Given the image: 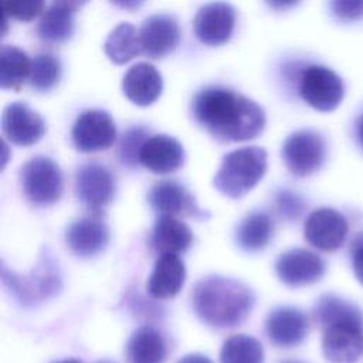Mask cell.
<instances>
[{"label":"cell","mask_w":363,"mask_h":363,"mask_svg":"<svg viewBox=\"0 0 363 363\" xmlns=\"http://www.w3.org/2000/svg\"><path fill=\"white\" fill-rule=\"evenodd\" d=\"M72 142L81 152L91 153L112 146L116 138V128L112 116L101 109L82 112L71 130Z\"/></svg>","instance_id":"ba28073f"},{"label":"cell","mask_w":363,"mask_h":363,"mask_svg":"<svg viewBox=\"0 0 363 363\" xmlns=\"http://www.w3.org/2000/svg\"><path fill=\"white\" fill-rule=\"evenodd\" d=\"M349 231L347 220L337 210L320 207L312 211L306 221L303 234L306 241L325 252L336 251L342 247Z\"/></svg>","instance_id":"9c48e42d"},{"label":"cell","mask_w":363,"mask_h":363,"mask_svg":"<svg viewBox=\"0 0 363 363\" xmlns=\"http://www.w3.org/2000/svg\"><path fill=\"white\" fill-rule=\"evenodd\" d=\"M75 190L82 204H85L94 216H101L102 210L113 197L115 182L105 166L91 162L78 169Z\"/></svg>","instance_id":"30bf717a"},{"label":"cell","mask_w":363,"mask_h":363,"mask_svg":"<svg viewBox=\"0 0 363 363\" xmlns=\"http://www.w3.org/2000/svg\"><path fill=\"white\" fill-rule=\"evenodd\" d=\"M191 302L194 312L206 325L225 329L245 320L254 305V294L237 279L210 275L196 284Z\"/></svg>","instance_id":"3957f363"},{"label":"cell","mask_w":363,"mask_h":363,"mask_svg":"<svg viewBox=\"0 0 363 363\" xmlns=\"http://www.w3.org/2000/svg\"><path fill=\"white\" fill-rule=\"evenodd\" d=\"M3 14L17 20L28 21L44 13V3L41 0H6L1 1Z\"/></svg>","instance_id":"4dcf8cb0"},{"label":"cell","mask_w":363,"mask_h":363,"mask_svg":"<svg viewBox=\"0 0 363 363\" xmlns=\"http://www.w3.org/2000/svg\"><path fill=\"white\" fill-rule=\"evenodd\" d=\"M167 347L162 333L152 326L138 328L126 343L128 363H163Z\"/></svg>","instance_id":"cb8c5ba5"},{"label":"cell","mask_w":363,"mask_h":363,"mask_svg":"<svg viewBox=\"0 0 363 363\" xmlns=\"http://www.w3.org/2000/svg\"><path fill=\"white\" fill-rule=\"evenodd\" d=\"M330 11L342 21H356L363 18V0H336L329 3Z\"/></svg>","instance_id":"d6a6232c"},{"label":"cell","mask_w":363,"mask_h":363,"mask_svg":"<svg viewBox=\"0 0 363 363\" xmlns=\"http://www.w3.org/2000/svg\"><path fill=\"white\" fill-rule=\"evenodd\" d=\"M162 75L149 62H138L132 65L122 81L123 94L129 101L139 106L153 104L162 94Z\"/></svg>","instance_id":"ffe728a7"},{"label":"cell","mask_w":363,"mask_h":363,"mask_svg":"<svg viewBox=\"0 0 363 363\" xmlns=\"http://www.w3.org/2000/svg\"><path fill=\"white\" fill-rule=\"evenodd\" d=\"M194 119L214 138L242 142L257 138L265 126V113L252 99L223 86H206L191 104Z\"/></svg>","instance_id":"6da1fadb"},{"label":"cell","mask_w":363,"mask_h":363,"mask_svg":"<svg viewBox=\"0 0 363 363\" xmlns=\"http://www.w3.org/2000/svg\"><path fill=\"white\" fill-rule=\"evenodd\" d=\"M147 139H149L147 133L143 128L128 129L119 140V146H118L119 160L126 166H135L139 162L140 150Z\"/></svg>","instance_id":"f546056e"},{"label":"cell","mask_w":363,"mask_h":363,"mask_svg":"<svg viewBox=\"0 0 363 363\" xmlns=\"http://www.w3.org/2000/svg\"><path fill=\"white\" fill-rule=\"evenodd\" d=\"M191 241L193 233L182 220L172 216H160L156 220L150 237V245L160 255H179L190 247Z\"/></svg>","instance_id":"603a6c76"},{"label":"cell","mask_w":363,"mask_h":363,"mask_svg":"<svg viewBox=\"0 0 363 363\" xmlns=\"http://www.w3.org/2000/svg\"><path fill=\"white\" fill-rule=\"evenodd\" d=\"M326 145L320 133L313 129H301L291 133L282 145V159L288 170L299 177H306L325 162Z\"/></svg>","instance_id":"52a82bcc"},{"label":"cell","mask_w":363,"mask_h":363,"mask_svg":"<svg viewBox=\"0 0 363 363\" xmlns=\"http://www.w3.org/2000/svg\"><path fill=\"white\" fill-rule=\"evenodd\" d=\"M272 234V221L267 213L251 211L237 227V242L245 251L262 250Z\"/></svg>","instance_id":"4316f807"},{"label":"cell","mask_w":363,"mask_h":363,"mask_svg":"<svg viewBox=\"0 0 363 363\" xmlns=\"http://www.w3.org/2000/svg\"><path fill=\"white\" fill-rule=\"evenodd\" d=\"M69 250L79 257H92L105 248L109 230L99 216H86L74 221L65 233Z\"/></svg>","instance_id":"d6986e66"},{"label":"cell","mask_w":363,"mask_h":363,"mask_svg":"<svg viewBox=\"0 0 363 363\" xmlns=\"http://www.w3.org/2000/svg\"><path fill=\"white\" fill-rule=\"evenodd\" d=\"M96 363H113V362H111V360H99Z\"/></svg>","instance_id":"74e56055"},{"label":"cell","mask_w":363,"mask_h":363,"mask_svg":"<svg viewBox=\"0 0 363 363\" xmlns=\"http://www.w3.org/2000/svg\"><path fill=\"white\" fill-rule=\"evenodd\" d=\"M3 281L23 303H33L58 292L61 285L58 272L50 259H43L28 277H17L3 269Z\"/></svg>","instance_id":"7c38bea8"},{"label":"cell","mask_w":363,"mask_h":363,"mask_svg":"<svg viewBox=\"0 0 363 363\" xmlns=\"http://www.w3.org/2000/svg\"><path fill=\"white\" fill-rule=\"evenodd\" d=\"M186 279V267L179 255L163 254L155 262L147 281V291L153 298L169 299L179 294Z\"/></svg>","instance_id":"44dd1931"},{"label":"cell","mask_w":363,"mask_h":363,"mask_svg":"<svg viewBox=\"0 0 363 363\" xmlns=\"http://www.w3.org/2000/svg\"><path fill=\"white\" fill-rule=\"evenodd\" d=\"M350 262L356 279L363 285V231L356 234L350 244Z\"/></svg>","instance_id":"836d02e7"},{"label":"cell","mask_w":363,"mask_h":363,"mask_svg":"<svg viewBox=\"0 0 363 363\" xmlns=\"http://www.w3.org/2000/svg\"><path fill=\"white\" fill-rule=\"evenodd\" d=\"M322 329V352L330 363H356L363 356V311L333 294L322 295L313 308Z\"/></svg>","instance_id":"7a4b0ae2"},{"label":"cell","mask_w":363,"mask_h":363,"mask_svg":"<svg viewBox=\"0 0 363 363\" xmlns=\"http://www.w3.org/2000/svg\"><path fill=\"white\" fill-rule=\"evenodd\" d=\"M78 1H54L41 14L37 31L43 41L58 44L67 41L74 31V16Z\"/></svg>","instance_id":"7402d4cb"},{"label":"cell","mask_w":363,"mask_h":363,"mask_svg":"<svg viewBox=\"0 0 363 363\" xmlns=\"http://www.w3.org/2000/svg\"><path fill=\"white\" fill-rule=\"evenodd\" d=\"M267 170V152L247 146L227 153L214 176V187L224 196L238 199L257 186Z\"/></svg>","instance_id":"277c9868"},{"label":"cell","mask_w":363,"mask_h":363,"mask_svg":"<svg viewBox=\"0 0 363 363\" xmlns=\"http://www.w3.org/2000/svg\"><path fill=\"white\" fill-rule=\"evenodd\" d=\"M284 363H299V362H284Z\"/></svg>","instance_id":"f35d334b"},{"label":"cell","mask_w":363,"mask_h":363,"mask_svg":"<svg viewBox=\"0 0 363 363\" xmlns=\"http://www.w3.org/2000/svg\"><path fill=\"white\" fill-rule=\"evenodd\" d=\"M21 186L26 197L37 206L55 203L62 193V172L50 157L37 156L21 167Z\"/></svg>","instance_id":"5b68a950"},{"label":"cell","mask_w":363,"mask_h":363,"mask_svg":"<svg viewBox=\"0 0 363 363\" xmlns=\"http://www.w3.org/2000/svg\"><path fill=\"white\" fill-rule=\"evenodd\" d=\"M1 130L14 145L30 146L43 138L45 123L43 118L24 102H13L3 109Z\"/></svg>","instance_id":"5bb4252c"},{"label":"cell","mask_w":363,"mask_h":363,"mask_svg":"<svg viewBox=\"0 0 363 363\" xmlns=\"http://www.w3.org/2000/svg\"><path fill=\"white\" fill-rule=\"evenodd\" d=\"M61 62L52 54H37L31 60L30 82L38 91L51 89L60 79Z\"/></svg>","instance_id":"f1b7e54d"},{"label":"cell","mask_w":363,"mask_h":363,"mask_svg":"<svg viewBox=\"0 0 363 363\" xmlns=\"http://www.w3.org/2000/svg\"><path fill=\"white\" fill-rule=\"evenodd\" d=\"M31 60L28 55L9 44L0 47V86L3 89H20L30 78Z\"/></svg>","instance_id":"d4e9b609"},{"label":"cell","mask_w":363,"mask_h":363,"mask_svg":"<svg viewBox=\"0 0 363 363\" xmlns=\"http://www.w3.org/2000/svg\"><path fill=\"white\" fill-rule=\"evenodd\" d=\"M60 363H82V362L75 360V359H68V360H62V362H60Z\"/></svg>","instance_id":"8d00e7d4"},{"label":"cell","mask_w":363,"mask_h":363,"mask_svg":"<svg viewBox=\"0 0 363 363\" xmlns=\"http://www.w3.org/2000/svg\"><path fill=\"white\" fill-rule=\"evenodd\" d=\"M326 271L325 261L305 248L282 252L275 262L278 278L288 286H305L319 281Z\"/></svg>","instance_id":"8fae6325"},{"label":"cell","mask_w":363,"mask_h":363,"mask_svg":"<svg viewBox=\"0 0 363 363\" xmlns=\"http://www.w3.org/2000/svg\"><path fill=\"white\" fill-rule=\"evenodd\" d=\"M139 38L143 54L150 58H160L172 52L179 43L177 20L170 14H153L142 23Z\"/></svg>","instance_id":"e0dca14e"},{"label":"cell","mask_w":363,"mask_h":363,"mask_svg":"<svg viewBox=\"0 0 363 363\" xmlns=\"http://www.w3.org/2000/svg\"><path fill=\"white\" fill-rule=\"evenodd\" d=\"M184 160L182 143L169 135L149 138L139 155V162L150 172L166 174L177 170Z\"/></svg>","instance_id":"ac0fdd59"},{"label":"cell","mask_w":363,"mask_h":363,"mask_svg":"<svg viewBox=\"0 0 363 363\" xmlns=\"http://www.w3.org/2000/svg\"><path fill=\"white\" fill-rule=\"evenodd\" d=\"M275 201L282 217L288 220H296L303 213V208H305V203L302 197L289 190L278 191Z\"/></svg>","instance_id":"1f68e13d"},{"label":"cell","mask_w":363,"mask_h":363,"mask_svg":"<svg viewBox=\"0 0 363 363\" xmlns=\"http://www.w3.org/2000/svg\"><path fill=\"white\" fill-rule=\"evenodd\" d=\"M299 95L313 109L330 112L343 99V79L328 67L308 65L299 77Z\"/></svg>","instance_id":"8992f818"},{"label":"cell","mask_w":363,"mask_h":363,"mask_svg":"<svg viewBox=\"0 0 363 363\" xmlns=\"http://www.w3.org/2000/svg\"><path fill=\"white\" fill-rule=\"evenodd\" d=\"M147 200L150 206L162 216H191L204 218L191 193L176 180H162L152 186Z\"/></svg>","instance_id":"9a60e30c"},{"label":"cell","mask_w":363,"mask_h":363,"mask_svg":"<svg viewBox=\"0 0 363 363\" xmlns=\"http://www.w3.org/2000/svg\"><path fill=\"white\" fill-rule=\"evenodd\" d=\"M221 363H264L262 345L252 336L234 335L228 337L220 352Z\"/></svg>","instance_id":"83f0119b"},{"label":"cell","mask_w":363,"mask_h":363,"mask_svg":"<svg viewBox=\"0 0 363 363\" xmlns=\"http://www.w3.org/2000/svg\"><path fill=\"white\" fill-rule=\"evenodd\" d=\"M177 363H213V362L201 353H190L183 356Z\"/></svg>","instance_id":"e575fe53"},{"label":"cell","mask_w":363,"mask_h":363,"mask_svg":"<svg viewBox=\"0 0 363 363\" xmlns=\"http://www.w3.org/2000/svg\"><path fill=\"white\" fill-rule=\"evenodd\" d=\"M357 136H359V139H360V142L363 145V115L360 116V119L357 122Z\"/></svg>","instance_id":"d590c367"},{"label":"cell","mask_w":363,"mask_h":363,"mask_svg":"<svg viewBox=\"0 0 363 363\" xmlns=\"http://www.w3.org/2000/svg\"><path fill=\"white\" fill-rule=\"evenodd\" d=\"M105 54L115 64H125L142 52L139 30L129 23L118 24L106 37Z\"/></svg>","instance_id":"484cf974"},{"label":"cell","mask_w":363,"mask_h":363,"mask_svg":"<svg viewBox=\"0 0 363 363\" xmlns=\"http://www.w3.org/2000/svg\"><path fill=\"white\" fill-rule=\"evenodd\" d=\"M235 23V10L224 1H213L201 6L194 17L196 37L207 45H220L230 40Z\"/></svg>","instance_id":"4fadbf2b"},{"label":"cell","mask_w":363,"mask_h":363,"mask_svg":"<svg viewBox=\"0 0 363 363\" xmlns=\"http://www.w3.org/2000/svg\"><path fill=\"white\" fill-rule=\"evenodd\" d=\"M265 330L278 347H294L303 342L309 330L306 313L294 306L275 308L267 318Z\"/></svg>","instance_id":"2e32d148"}]
</instances>
